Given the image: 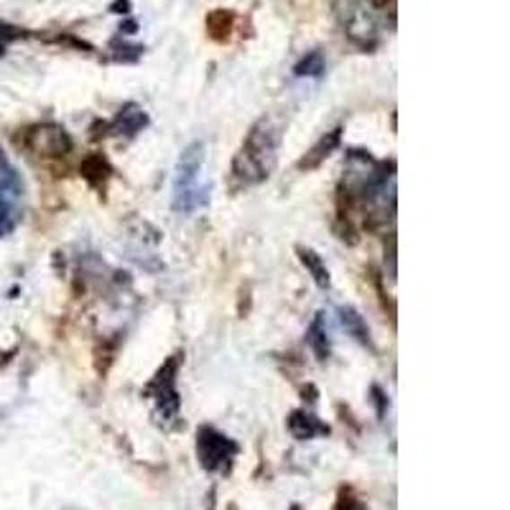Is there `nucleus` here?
Instances as JSON below:
<instances>
[{
	"mask_svg": "<svg viewBox=\"0 0 510 510\" xmlns=\"http://www.w3.org/2000/svg\"><path fill=\"white\" fill-rule=\"evenodd\" d=\"M281 146V128L271 120L264 117L258 120L250 133H247L246 143L240 153L235 156V164H232V174L240 184H261L264 179L271 177L273 166H276V153Z\"/></svg>",
	"mask_w": 510,
	"mask_h": 510,
	"instance_id": "obj_1",
	"label": "nucleus"
},
{
	"mask_svg": "<svg viewBox=\"0 0 510 510\" xmlns=\"http://www.w3.org/2000/svg\"><path fill=\"white\" fill-rule=\"evenodd\" d=\"M202 166H204V146L192 143L181 153L174 177V210L177 212H194L204 204L207 189L202 186Z\"/></svg>",
	"mask_w": 510,
	"mask_h": 510,
	"instance_id": "obj_2",
	"label": "nucleus"
},
{
	"mask_svg": "<svg viewBox=\"0 0 510 510\" xmlns=\"http://www.w3.org/2000/svg\"><path fill=\"white\" fill-rule=\"evenodd\" d=\"M197 452L199 462H202L204 470H210V472H228L232 460H235V454H238V445L232 439H228L225 434L204 427L199 428Z\"/></svg>",
	"mask_w": 510,
	"mask_h": 510,
	"instance_id": "obj_3",
	"label": "nucleus"
},
{
	"mask_svg": "<svg viewBox=\"0 0 510 510\" xmlns=\"http://www.w3.org/2000/svg\"><path fill=\"white\" fill-rule=\"evenodd\" d=\"M345 33L360 47H370L378 39V16L370 3L365 0H347L345 11H340Z\"/></svg>",
	"mask_w": 510,
	"mask_h": 510,
	"instance_id": "obj_4",
	"label": "nucleus"
},
{
	"mask_svg": "<svg viewBox=\"0 0 510 510\" xmlns=\"http://www.w3.org/2000/svg\"><path fill=\"white\" fill-rule=\"evenodd\" d=\"M177 367H179V360H174L166 365L161 370V376L156 380V416H161L166 424L177 419L179 413V393H177V383H174V376H177Z\"/></svg>",
	"mask_w": 510,
	"mask_h": 510,
	"instance_id": "obj_5",
	"label": "nucleus"
},
{
	"mask_svg": "<svg viewBox=\"0 0 510 510\" xmlns=\"http://www.w3.org/2000/svg\"><path fill=\"white\" fill-rule=\"evenodd\" d=\"M33 149L47 156H62L69 151V135L62 128H41L39 133H33L31 138Z\"/></svg>",
	"mask_w": 510,
	"mask_h": 510,
	"instance_id": "obj_6",
	"label": "nucleus"
},
{
	"mask_svg": "<svg viewBox=\"0 0 510 510\" xmlns=\"http://www.w3.org/2000/svg\"><path fill=\"white\" fill-rule=\"evenodd\" d=\"M289 431L297 437V439H314V437H324V434H330V427L327 424H322L316 416L307 411H294L289 416Z\"/></svg>",
	"mask_w": 510,
	"mask_h": 510,
	"instance_id": "obj_7",
	"label": "nucleus"
},
{
	"mask_svg": "<svg viewBox=\"0 0 510 510\" xmlns=\"http://www.w3.org/2000/svg\"><path fill=\"white\" fill-rule=\"evenodd\" d=\"M21 194H23L21 177L16 174V169L5 161V156H0V199L8 202V199H18Z\"/></svg>",
	"mask_w": 510,
	"mask_h": 510,
	"instance_id": "obj_8",
	"label": "nucleus"
},
{
	"mask_svg": "<svg viewBox=\"0 0 510 510\" xmlns=\"http://www.w3.org/2000/svg\"><path fill=\"white\" fill-rule=\"evenodd\" d=\"M146 123H149V117H146V113H143L138 105H128V108H123V110H120V116H117V120H116L117 131L123 133V135H135V133L141 131Z\"/></svg>",
	"mask_w": 510,
	"mask_h": 510,
	"instance_id": "obj_9",
	"label": "nucleus"
},
{
	"mask_svg": "<svg viewBox=\"0 0 510 510\" xmlns=\"http://www.w3.org/2000/svg\"><path fill=\"white\" fill-rule=\"evenodd\" d=\"M340 322H342V327H345L358 342L362 345H370V330H367V324H365V319H362L360 314L355 312V309H350V307H342L340 309Z\"/></svg>",
	"mask_w": 510,
	"mask_h": 510,
	"instance_id": "obj_10",
	"label": "nucleus"
},
{
	"mask_svg": "<svg viewBox=\"0 0 510 510\" xmlns=\"http://www.w3.org/2000/svg\"><path fill=\"white\" fill-rule=\"evenodd\" d=\"M307 342L314 350V355L319 360H327L330 358V340H327V330H324V322L322 316H316L312 322V327L307 332Z\"/></svg>",
	"mask_w": 510,
	"mask_h": 510,
	"instance_id": "obj_11",
	"label": "nucleus"
},
{
	"mask_svg": "<svg viewBox=\"0 0 510 510\" xmlns=\"http://www.w3.org/2000/svg\"><path fill=\"white\" fill-rule=\"evenodd\" d=\"M298 255H301V264L307 265V271L312 273V279L316 281V286L327 289L330 286V271H327V265L322 264V258L314 250H307V247H301Z\"/></svg>",
	"mask_w": 510,
	"mask_h": 510,
	"instance_id": "obj_12",
	"label": "nucleus"
},
{
	"mask_svg": "<svg viewBox=\"0 0 510 510\" xmlns=\"http://www.w3.org/2000/svg\"><path fill=\"white\" fill-rule=\"evenodd\" d=\"M340 133L342 131H332L330 135H324L312 151H309V156L301 161V169H314V166L319 164L324 156H330V151L337 149V143H340Z\"/></svg>",
	"mask_w": 510,
	"mask_h": 510,
	"instance_id": "obj_13",
	"label": "nucleus"
},
{
	"mask_svg": "<svg viewBox=\"0 0 510 510\" xmlns=\"http://www.w3.org/2000/svg\"><path fill=\"white\" fill-rule=\"evenodd\" d=\"M322 72H324V59H322L319 51L307 54V56L297 65L298 77H322Z\"/></svg>",
	"mask_w": 510,
	"mask_h": 510,
	"instance_id": "obj_14",
	"label": "nucleus"
},
{
	"mask_svg": "<svg viewBox=\"0 0 510 510\" xmlns=\"http://www.w3.org/2000/svg\"><path fill=\"white\" fill-rule=\"evenodd\" d=\"M16 228V217H13V210L8 202L0 199V238H5L8 232Z\"/></svg>",
	"mask_w": 510,
	"mask_h": 510,
	"instance_id": "obj_15",
	"label": "nucleus"
},
{
	"mask_svg": "<svg viewBox=\"0 0 510 510\" xmlns=\"http://www.w3.org/2000/svg\"><path fill=\"white\" fill-rule=\"evenodd\" d=\"M11 39H16V31H13L11 26H5V23H0V54L5 51V44H8Z\"/></svg>",
	"mask_w": 510,
	"mask_h": 510,
	"instance_id": "obj_16",
	"label": "nucleus"
},
{
	"mask_svg": "<svg viewBox=\"0 0 510 510\" xmlns=\"http://www.w3.org/2000/svg\"><path fill=\"white\" fill-rule=\"evenodd\" d=\"M347 510H362V508H360V506H350V508H347Z\"/></svg>",
	"mask_w": 510,
	"mask_h": 510,
	"instance_id": "obj_17",
	"label": "nucleus"
}]
</instances>
